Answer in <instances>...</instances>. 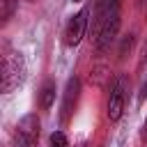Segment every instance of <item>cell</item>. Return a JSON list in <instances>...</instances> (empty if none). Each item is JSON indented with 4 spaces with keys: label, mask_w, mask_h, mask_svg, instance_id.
I'll use <instances>...</instances> for the list:
<instances>
[{
    "label": "cell",
    "mask_w": 147,
    "mask_h": 147,
    "mask_svg": "<svg viewBox=\"0 0 147 147\" xmlns=\"http://www.w3.org/2000/svg\"><path fill=\"white\" fill-rule=\"evenodd\" d=\"M106 78H110V74H108V67H103V64H99L90 71V83H94V85H103Z\"/></svg>",
    "instance_id": "obj_8"
},
{
    "label": "cell",
    "mask_w": 147,
    "mask_h": 147,
    "mask_svg": "<svg viewBox=\"0 0 147 147\" xmlns=\"http://www.w3.org/2000/svg\"><path fill=\"white\" fill-rule=\"evenodd\" d=\"M18 7V0H0V16H2V23H7L11 18V14L16 11Z\"/></svg>",
    "instance_id": "obj_9"
},
{
    "label": "cell",
    "mask_w": 147,
    "mask_h": 147,
    "mask_svg": "<svg viewBox=\"0 0 147 147\" xmlns=\"http://www.w3.org/2000/svg\"><path fill=\"white\" fill-rule=\"evenodd\" d=\"M74 2H80V0H74Z\"/></svg>",
    "instance_id": "obj_13"
},
{
    "label": "cell",
    "mask_w": 147,
    "mask_h": 147,
    "mask_svg": "<svg viewBox=\"0 0 147 147\" xmlns=\"http://www.w3.org/2000/svg\"><path fill=\"white\" fill-rule=\"evenodd\" d=\"M122 23V0H99L94 14V44L103 53L117 37Z\"/></svg>",
    "instance_id": "obj_1"
},
{
    "label": "cell",
    "mask_w": 147,
    "mask_h": 147,
    "mask_svg": "<svg viewBox=\"0 0 147 147\" xmlns=\"http://www.w3.org/2000/svg\"><path fill=\"white\" fill-rule=\"evenodd\" d=\"M142 140H145V145H147V119H145V124H142Z\"/></svg>",
    "instance_id": "obj_11"
},
{
    "label": "cell",
    "mask_w": 147,
    "mask_h": 147,
    "mask_svg": "<svg viewBox=\"0 0 147 147\" xmlns=\"http://www.w3.org/2000/svg\"><path fill=\"white\" fill-rule=\"evenodd\" d=\"M55 92H57L55 80H53V78H46L44 85H41V92H39V106H41V110H51V108H53V103H55Z\"/></svg>",
    "instance_id": "obj_7"
},
{
    "label": "cell",
    "mask_w": 147,
    "mask_h": 147,
    "mask_svg": "<svg viewBox=\"0 0 147 147\" xmlns=\"http://www.w3.org/2000/svg\"><path fill=\"white\" fill-rule=\"evenodd\" d=\"M140 99H147V83H145L142 90H140Z\"/></svg>",
    "instance_id": "obj_12"
},
{
    "label": "cell",
    "mask_w": 147,
    "mask_h": 147,
    "mask_svg": "<svg viewBox=\"0 0 147 147\" xmlns=\"http://www.w3.org/2000/svg\"><path fill=\"white\" fill-rule=\"evenodd\" d=\"M48 147H69V138L64 131H53L48 138Z\"/></svg>",
    "instance_id": "obj_10"
},
{
    "label": "cell",
    "mask_w": 147,
    "mask_h": 147,
    "mask_svg": "<svg viewBox=\"0 0 147 147\" xmlns=\"http://www.w3.org/2000/svg\"><path fill=\"white\" fill-rule=\"evenodd\" d=\"M87 28H90V7H83V9H78V11L67 21V25H64V34H62L64 46L76 48V46L83 41Z\"/></svg>",
    "instance_id": "obj_5"
},
{
    "label": "cell",
    "mask_w": 147,
    "mask_h": 147,
    "mask_svg": "<svg viewBox=\"0 0 147 147\" xmlns=\"http://www.w3.org/2000/svg\"><path fill=\"white\" fill-rule=\"evenodd\" d=\"M25 74H28V67H25L23 53L5 44L0 53V90L5 94L18 90L25 80Z\"/></svg>",
    "instance_id": "obj_2"
},
{
    "label": "cell",
    "mask_w": 147,
    "mask_h": 147,
    "mask_svg": "<svg viewBox=\"0 0 147 147\" xmlns=\"http://www.w3.org/2000/svg\"><path fill=\"white\" fill-rule=\"evenodd\" d=\"M126 92H129V80L124 74L113 76L110 87H108V101H106V117L110 122H119L124 115L126 106Z\"/></svg>",
    "instance_id": "obj_3"
},
{
    "label": "cell",
    "mask_w": 147,
    "mask_h": 147,
    "mask_svg": "<svg viewBox=\"0 0 147 147\" xmlns=\"http://www.w3.org/2000/svg\"><path fill=\"white\" fill-rule=\"evenodd\" d=\"M39 131H41V122L37 117V113H28L18 119L16 124V133H14V147H37L39 142Z\"/></svg>",
    "instance_id": "obj_4"
},
{
    "label": "cell",
    "mask_w": 147,
    "mask_h": 147,
    "mask_svg": "<svg viewBox=\"0 0 147 147\" xmlns=\"http://www.w3.org/2000/svg\"><path fill=\"white\" fill-rule=\"evenodd\" d=\"M30 2H34V0H30Z\"/></svg>",
    "instance_id": "obj_14"
},
{
    "label": "cell",
    "mask_w": 147,
    "mask_h": 147,
    "mask_svg": "<svg viewBox=\"0 0 147 147\" xmlns=\"http://www.w3.org/2000/svg\"><path fill=\"white\" fill-rule=\"evenodd\" d=\"M78 96H80V78L78 76H71L64 85V92H62V110H60V119L62 124H67L76 110V103H78Z\"/></svg>",
    "instance_id": "obj_6"
}]
</instances>
